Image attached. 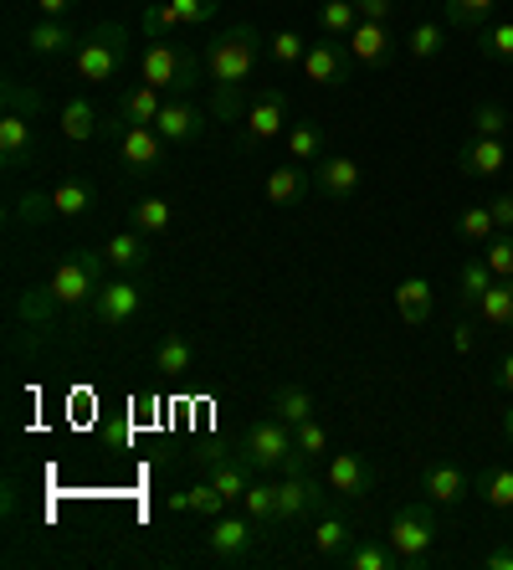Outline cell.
Returning <instances> with one entry per match:
<instances>
[{
	"label": "cell",
	"mask_w": 513,
	"mask_h": 570,
	"mask_svg": "<svg viewBox=\"0 0 513 570\" xmlns=\"http://www.w3.org/2000/svg\"><path fill=\"white\" fill-rule=\"evenodd\" d=\"M263 31L251 27V21H237V27H226L221 37L206 47V82H211V114L221 124H241L247 114V88H251V72L263 62Z\"/></svg>",
	"instance_id": "1"
},
{
	"label": "cell",
	"mask_w": 513,
	"mask_h": 570,
	"mask_svg": "<svg viewBox=\"0 0 513 570\" xmlns=\"http://www.w3.org/2000/svg\"><path fill=\"white\" fill-rule=\"evenodd\" d=\"M237 458L251 468V473H303V468H314L308 458L298 452V438H293V426L283 416H257V422L241 432L237 442Z\"/></svg>",
	"instance_id": "2"
},
{
	"label": "cell",
	"mask_w": 513,
	"mask_h": 570,
	"mask_svg": "<svg viewBox=\"0 0 513 570\" xmlns=\"http://www.w3.org/2000/svg\"><path fill=\"white\" fill-rule=\"evenodd\" d=\"M436 534H442V524H436V504L432 499H411V504H401L391 514V550L401 556V570H432L436 566Z\"/></svg>",
	"instance_id": "3"
},
{
	"label": "cell",
	"mask_w": 513,
	"mask_h": 570,
	"mask_svg": "<svg viewBox=\"0 0 513 570\" xmlns=\"http://www.w3.org/2000/svg\"><path fill=\"white\" fill-rule=\"evenodd\" d=\"M108 278H114V267H108L103 247H78L72 257H62V263L52 267L47 288H52V298L67 314H88V304L98 298V288H103Z\"/></svg>",
	"instance_id": "4"
},
{
	"label": "cell",
	"mask_w": 513,
	"mask_h": 570,
	"mask_svg": "<svg viewBox=\"0 0 513 570\" xmlns=\"http://www.w3.org/2000/svg\"><path fill=\"white\" fill-rule=\"evenodd\" d=\"M124 62H129V27L124 21H98V27H88L78 57H72V78L88 82V88H108Z\"/></svg>",
	"instance_id": "5"
},
{
	"label": "cell",
	"mask_w": 513,
	"mask_h": 570,
	"mask_svg": "<svg viewBox=\"0 0 513 570\" xmlns=\"http://www.w3.org/2000/svg\"><path fill=\"white\" fill-rule=\"evenodd\" d=\"M145 82L165 98H196V88L206 82V57L190 52L185 41H149Z\"/></svg>",
	"instance_id": "6"
},
{
	"label": "cell",
	"mask_w": 513,
	"mask_h": 570,
	"mask_svg": "<svg viewBox=\"0 0 513 570\" xmlns=\"http://www.w3.org/2000/svg\"><path fill=\"white\" fill-rule=\"evenodd\" d=\"M267 540H273V534H267L263 524H251V519L237 509V514L211 519V530H206V556H211L216 566H257Z\"/></svg>",
	"instance_id": "7"
},
{
	"label": "cell",
	"mask_w": 513,
	"mask_h": 570,
	"mask_svg": "<svg viewBox=\"0 0 513 570\" xmlns=\"http://www.w3.org/2000/svg\"><path fill=\"white\" fill-rule=\"evenodd\" d=\"M334 504L329 483L303 468V473H277V524H314Z\"/></svg>",
	"instance_id": "8"
},
{
	"label": "cell",
	"mask_w": 513,
	"mask_h": 570,
	"mask_svg": "<svg viewBox=\"0 0 513 570\" xmlns=\"http://www.w3.org/2000/svg\"><path fill=\"white\" fill-rule=\"evenodd\" d=\"M277 139H288V94L283 88H257L247 114H241V149L257 155Z\"/></svg>",
	"instance_id": "9"
},
{
	"label": "cell",
	"mask_w": 513,
	"mask_h": 570,
	"mask_svg": "<svg viewBox=\"0 0 513 570\" xmlns=\"http://www.w3.org/2000/svg\"><path fill=\"white\" fill-rule=\"evenodd\" d=\"M114 145H119V165L129 175H139V180L170 170V139H165L155 124H124Z\"/></svg>",
	"instance_id": "10"
},
{
	"label": "cell",
	"mask_w": 513,
	"mask_h": 570,
	"mask_svg": "<svg viewBox=\"0 0 513 570\" xmlns=\"http://www.w3.org/2000/svg\"><path fill=\"white\" fill-rule=\"evenodd\" d=\"M139 308H145V283L114 273V278L98 288V298L88 304V324L92 330H124V324L139 318Z\"/></svg>",
	"instance_id": "11"
},
{
	"label": "cell",
	"mask_w": 513,
	"mask_h": 570,
	"mask_svg": "<svg viewBox=\"0 0 513 570\" xmlns=\"http://www.w3.org/2000/svg\"><path fill=\"white\" fill-rule=\"evenodd\" d=\"M355 540H359L355 514H349V504H344V499H334V504L314 519V556L329 560V566H339L344 550H349Z\"/></svg>",
	"instance_id": "12"
},
{
	"label": "cell",
	"mask_w": 513,
	"mask_h": 570,
	"mask_svg": "<svg viewBox=\"0 0 513 570\" xmlns=\"http://www.w3.org/2000/svg\"><path fill=\"white\" fill-rule=\"evenodd\" d=\"M62 314H67V308L52 298V288H47V283H37V288H27V293H16V304H11L16 330H31V345L52 340V330H57V318H62Z\"/></svg>",
	"instance_id": "13"
},
{
	"label": "cell",
	"mask_w": 513,
	"mask_h": 570,
	"mask_svg": "<svg viewBox=\"0 0 513 570\" xmlns=\"http://www.w3.org/2000/svg\"><path fill=\"white\" fill-rule=\"evenodd\" d=\"M155 129L170 139V149H196L206 139V108L196 98H165Z\"/></svg>",
	"instance_id": "14"
},
{
	"label": "cell",
	"mask_w": 513,
	"mask_h": 570,
	"mask_svg": "<svg viewBox=\"0 0 513 570\" xmlns=\"http://www.w3.org/2000/svg\"><path fill=\"white\" fill-rule=\"evenodd\" d=\"M324 483H329L334 499L359 504V499H369V493H375V468H369L359 452H334L329 463H324Z\"/></svg>",
	"instance_id": "15"
},
{
	"label": "cell",
	"mask_w": 513,
	"mask_h": 570,
	"mask_svg": "<svg viewBox=\"0 0 513 570\" xmlns=\"http://www.w3.org/2000/svg\"><path fill=\"white\" fill-rule=\"evenodd\" d=\"M27 47H31V57H41V62H72L82 37L72 31V16H41V21H31Z\"/></svg>",
	"instance_id": "16"
},
{
	"label": "cell",
	"mask_w": 513,
	"mask_h": 570,
	"mask_svg": "<svg viewBox=\"0 0 513 570\" xmlns=\"http://www.w3.org/2000/svg\"><path fill=\"white\" fill-rule=\"evenodd\" d=\"M303 78L318 82V88H344V82L355 78V57L349 47L339 41H308V57H303Z\"/></svg>",
	"instance_id": "17"
},
{
	"label": "cell",
	"mask_w": 513,
	"mask_h": 570,
	"mask_svg": "<svg viewBox=\"0 0 513 570\" xmlns=\"http://www.w3.org/2000/svg\"><path fill=\"white\" fill-rule=\"evenodd\" d=\"M103 257L119 278H145L149 267H155V237L134 232V226L129 232H114V237L103 242Z\"/></svg>",
	"instance_id": "18"
},
{
	"label": "cell",
	"mask_w": 513,
	"mask_h": 570,
	"mask_svg": "<svg viewBox=\"0 0 513 570\" xmlns=\"http://www.w3.org/2000/svg\"><path fill=\"white\" fill-rule=\"evenodd\" d=\"M349 57H355V67H369V72H381V67H391V57H395V27L391 21H359L355 31H349Z\"/></svg>",
	"instance_id": "19"
},
{
	"label": "cell",
	"mask_w": 513,
	"mask_h": 570,
	"mask_svg": "<svg viewBox=\"0 0 513 570\" xmlns=\"http://www.w3.org/2000/svg\"><path fill=\"white\" fill-rule=\"evenodd\" d=\"M359 186H365V170H359L349 155H324L314 165V190L324 200H339V206H344V200L359 196Z\"/></svg>",
	"instance_id": "20"
},
{
	"label": "cell",
	"mask_w": 513,
	"mask_h": 570,
	"mask_svg": "<svg viewBox=\"0 0 513 570\" xmlns=\"http://www.w3.org/2000/svg\"><path fill=\"white\" fill-rule=\"evenodd\" d=\"M422 493L432 499L436 509H457V504H467V499L477 493V483L462 473L457 463H426L422 468Z\"/></svg>",
	"instance_id": "21"
},
{
	"label": "cell",
	"mask_w": 513,
	"mask_h": 570,
	"mask_svg": "<svg viewBox=\"0 0 513 570\" xmlns=\"http://www.w3.org/2000/svg\"><path fill=\"white\" fill-rule=\"evenodd\" d=\"M457 170L467 180H493V175L509 170V145L487 139V134H467V145L457 149Z\"/></svg>",
	"instance_id": "22"
},
{
	"label": "cell",
	"mask_w": 513,
	"mask_h": 570,
	"mask_svg": "<svg viewBox=\"0 0 513 570\" xmlns=\"http://www.w3.org/2000/svg\"><path fill=\"white\" fill-rule=\"evenodd\" d=\"M200 468H206V478L226 493V504H241V493L257 483V473L241 463L237 452H200Z\"/></svg>",
	"instance_id": "23"
},
{
	"label": "cell",
	"mask_w": 513,
	"mask_h": 570,
	"mask_svg": "<svg viewBox=\"0 0 513 570\" xmlns=\"http://www.w3.org/2000/svg\"><path fill=\"white\" fill-rule=\"evenodd\" d=\"M31 155H37V119L0 114V165H6V170H21Z\"/></svg>",
	"instance_id": "24"
},
{
	"label": "cell",
	"mask_w": 513,
	"mask_h": 570,
	"mask_svg": "<svg viewBox=\"0 0 513 570\" xmlns=\"http://www.w3.org/2000/svg\"><path fill=\"white\" fill-rule=\"evenodd\" d=\"M267 200L273 206H298V200L314 196V170L308 165H298V159H288V165H277L273 175H267Z\"/></svg>",
	"instance_id": "25"
},
{
	"label": "cell",
	"mask_w": 513,
	"mask_h": 570,
	"mask_svg": "<svg viewBox=\"0 0 513 570\" xmlns=\"http://www.w3.org/2000/svg\"><path fill=\"white\" fill-rule=\"evenodd\" d=\"M395 314H401V324H411V330H426L436 314V293L426 278H406L401 288H395Z\"/></svg>",
	"instance_id": "26"
},
{
	"label": "cell",
	"mask_w": 513,
	"mask_h": 570,
	"mask_svg": "<svg viewBox=\"0 0 513 570\" xmlns=\"http://www.w3.org/2000/svg\"><path fill=\"white\" fill-rule=\"evenodd\" d=\"M57 216V200L52 190H21V196L11 200V212H6V222H11V232H37V226H47Z\"/></svg>",
	"instance_id": "27"
},
{
	"label": "cell",
	"mask_w": 513,
	"mask_h": 570,
	"mask_svg": "<svg viewBox=\"0 0 513 570\" xmlns=\"http://www.w3.org/2000/svg\"><path fill=\"white\" fill-rule=\"evenodd\" d=\"M499 11H503V0H442V16H447V27L452 31H483V27H493L499 21Z\"/></svg>",
	"instance_id": "28"
},
{
	"label": "cell",
	"mask_w": 513,
	"mask_h": 570,
	"mask_svg": "<svg viewBox=\"0 0 513 570\" xmlns=\"http://www.w3.org/2000/svg\"><path fill=\"white\" fill-rule=\"evenodd\" d=\"M155 371L159 375H185V371H196V345L185 340V330H165L159 334V345H155Z\"/></svg>",
	"instance_id": "29"
},
{
	"label": "cell",
	"mask_w": 513,
	"mask_h": 570,
	"mask_svg": "<svg viewBox=\"0 0 513 570\" xmlns=\"http://www.w3.org/2000/svg\"><path fill=\"white\" fill-rule=\"evenodd\" d=\"M62 134L72 139V145H88V139H98L103 134V114H98V104L92 98H67L62 108Z\"/></svg>",
	"instance_id": "30"
},
{
	"label": "cell",
	"mask_w": 513,
	"mask_h": 570,
	"mask_svg": "<svg viewBox=\"0 0 513 570\" xmlns=\"http://www.w3.org/2000/svg\"><path fill=\"white\" fill-rule=\"evenodd\" d=\"M487 288H493V267L483 263V253L462 257V267H457V304L467 308V314H477V304H483Z\"/></svg>",
	"instance_id": "31"
},
{
	"label": "cell",
	"mask_w": 513,
	"mask_h": 570,
	"mask_svg": "<svg viewBox=\"0 0 513 570\" xmlns=\"http://www.w3.org/2000/svg\"><path fill=\"white\" fill-rule=\"evenodd\" d=\"M170 509H175V514H200V519H221V514H226V509H231V504H226V493L216 489L211 478H206V483H196V489L175 493V499H170Z\"/></svg>",
	"instance_id": "32"
},
{
	"label": "cell",
	"mask_w": 513,
	"mask_h": 570,
	"mask_svg": "<svg viewBox=\"0 0 513 570\" xmlns=\"http://www.w3.org/2000/svg\"><path fill=\"white\" fill-rule=\"evenodd\" d=\"M339 566L344 570H401V556L391 550V540H365V534H359V540L344 550Z\"/></svg>",
	"instance_id": "33"
},
{
	"label": "cell",
	"mask_w": 513,
	"mask_h": 570,
	"mask_svg": "<svg viewBox=\"0 0 513 570\" xmlns=\"http://www.w3.org/2000/svg\"><path fill=\"white\" fill-rule=\"evenodd\" d=\"M477 318H483L487 330L513 334V278H493V288H487L483 304H477Z\"/></svg>",
	"instance_id": "34"
},
{
	"label": "cell",
	"mask_w": 513,
	"mask_h": 570,
	"mask_svg": "<svg viewBox=\"0 0 513 570\" xmlns=\"http://www.w3.org/2000/svg\"><path fill=\"white\" fill-rule=\"evenodd\" d=\"M52 200H57V216H88L92 206H98V190H92V180H82V175H67V180H57L52 186Z\"/></svg>",
	"instance_id": "35"
},
{
	"label": "cell",
	"mask_w": 513,
	"mask_h": 570,
	"mask_svg": "<svg viewBox=\"0 0 513 570\" xmlns=\"http://www.w3.org/2000/svg\"><path fill=\"white\" fill-rule=\"evenodd\" d=\"M159 108H165V94L159 88H149V82H139V88H129V94L119 98V124H155Z\"/></svg>",
	"instance_id": "36"
},
{
	"label": "cell",
	"mask_w": 513,
	"mask_h": 570,
	"mask_svg": "<svg viewBox=\"0 0 513 570\" xmlns=\"http://www.w3.org/2000/svg\"><path fill=\"white\" fill-rule=\"evenodd\" d=\"M273 412L283 416L288 426H298V422H308V416H318V401H314V391L308 385H277L273 391Z\"/></svg>",
	"instance_id": "37"
},
{
	"label": "cell",
	"mask_w": 513,
	"mask_h": 570,
	"mask_svg": "<svg viewBox=\"0 0 513 570\" xmlns=\"http://www.w3.org/2000/svg\"><path fill=\"white\" fill-rule=\"evenodd\" d=\"M241 514L251 519V524H263L267 534L277 530V483H251L247 493H241Z\"/></svg>",
	"instance_id": "38"
},
{
	"label": "cell",
	"mask_w": 513,
	"mask_h": 570,
	"mask_svg": "<svg viewBox=\"0 0 513 570\" xmlns=\"http://www.w3.org/2000/svg\"><path fill=\"white\" fill-rule=\"evenodd\" d=\"M139 31H145L149 41H175L180 37V16H175L170 0H145V16H139Z\"/></svg>",
	"instance_id": "39"
},
{
	"label": "cell",
	"mask_w": 513,
	"mask_h": 570,
	"mask_svg": "<svg viewBox=\"0 0 513 570\" xmlns=\"http://www.w3.org/2000/svg\"><path fill=\"white\" fill-rule=\"evenodd\" d=\"M129 226H134V232H145V237H165V232H170V200H159V196L134 200V206H129Z\"/></svg>",
	"instance_id": "40"
},
{
	"label": "cell",
	"mask_w": 513,
	"mask_h": 570,
	"mask_svg": "<svg viewBox=\"0 0 513 570\" xmlns=\"http://www.w3.org/2000/svg\"><path fill=\"white\" fill-rule=\"evenodd\" d=\"M359 27V11H355V0H324L318 6V31L334 41H349V31Z\"/></svg>",
	"instance_id": "41"
},
{
	"label": "cell",
	"mask_w": 513,
	"mask_h": 570,
	"mask_svg": "<svg viewBox=\"0 0 513 570\" xmlns=\"http://www.w3.org/2000/svg\"><path fill=\"white\" fill-rule=\"evenodd\" d=\"M283 145H288V159H298V165H318V159H324V129H318V124H293Z\"/></svg>",
	"instance_id": "42"
},
{
	"label": "cell",
	"mask_w": 513,
	"mask_h": 570,
	"mask_svg": "<svg viewBox=\"0 0 513 570\" xmlns=\"http://www.w3.org/2000/svg\"><path fill=\"white\" fill-rule=\"evenodd\" d=\"M477 483V493H483V504H493V509H513V468H483V473L473 478Z\"/></svg>",
	"instance_id": "43"
},
{
	"label": "cell",
	"mask_w": 513,
	"mask_h": 570,
	"mask_svg": "<svg viewBox=\"0 0 513 570\" xmlns=\"http://www.w3.org/2000/svg\"><path fill=\"white\" fill-rule=\"evenodd\" d=\"M477 52L487 62H509L513 67V21H493V27L477 31Z\"/></svg>",
	"instance_id": "44"
},
{
	"label": "cell",
	"mask_w": 513,
	"mask_h": 570,
	"mask_svg": "<svg viewBox=\"0 0 513 570\" xmlns=\"http://www.w3.org/2000/svg\"><path fill=\"white\" fill-rule=\"evenodd\" d=\"M406 52L416 57V62H436V57H442V21H416L406 37Z\"/></svg>",
	"instance_id": "45"
},
{
	"label": "cell",
	"mask_w": 513,
	"mask_h": 570,
	"mask_svg": "<svg viewBox=\"0 0 513 570\" xmlns=\"http://www.w3.org/2000/svg\"><path fill=\"white\" fill-rule=\"evenodd\" d=\"M267 57H273L277 67H303L308 37H303V31H277V37H267Z\"/></svg>",
	"instance_id": "46"
},
{
	"label": "cell",
	"mask_w": 513,
	"mask_h": 570,
	"mask_svg": "<svg viewBox=\"0 0 513 570\" xmlns=\"http://www.w3.org/2000/svg\"><path fill=\"white\" fill-rule=\"evenodd\" d=\"M0 94H6V114H21V119H41V108H47L37 88H27V82H16V78H6Z\"/></svg>",
	"instance_id": "47"
},
{
	"label": "cell",
	"mask_w": 513,
	"mask_h": 570,
	"mask_svg": "<svg viewBox=\"0 0 513 570\" xmlns=\"http://www.w3.org/2000/svg\"><path fill=\"white\" fill-rule=\"evenodd\" d=\"M483 263L493 267V278H513V232H493L483 242Z\"/></svg>",
	"instance_id": "48"
},
{
	"label": "cell",
	"mask_w": 513,
	"mask_h": 570,
	"mask_svg": "<svg viewBox=\"0 0 513 570\" xmlns=\"http://www.w3.org/2000/svg\"><path fill=\"white\" fill-rule=\"evenodd\" d=\"M293 438H298V452H303V458L318 468V458L329 452V432H324V422H318V416H308V422L293 426Z\"/></svg>",
	"instance_id": "49"
},
{
	"label": "cell",
	"mask_w": 513,
	"mask_h": 570,
	"mask_svg": "<svg viewBox=\"0 0 513 570\" xmlns=\"http://www.w3.org/2000/svg\"><path fill=\"white\" fill-rule=\"evenodd\" d=\"M457 232L467 242H477V247H483V242L499 232V222H493V206H467V212L457 216Z\"/></svg>",
	"instance_id": "50"
},
{
	"label": "cell",
	"mask_w": 513,
	"mask_h": 570,
	"mask_svg": "<svg viewBox=\"0 0 513 570\" xmlns=\"http://www.w3.org/2000/svg\"><path fill=\"white\" fill-rule=\"evenodd\" d=\"M473 134L503 139V134H509V108H503V104H477L473 108Z\"/></svg>",
	"instance_id": "51"
},
{
	"label": "cell",
	"mask_w": 513,
	"mask_h": 570,
	"mask_svg": "<svg viewBox=\"0 0 513 570\" xmlns=\"http://www.w3.org/2000/svg\"><path fill=\"white\" fill-rule=\"evenodd\" d=\"M170 6H175V16H180L185 31L200 27V21H211V16L221 11V0H170Z\"/></svg>",
	"instance_id": "52"
},
{
	"label": "cell",
	"mask_w": 513,
	"mask_h": 570,
	"mask_svg": "<svg viewBox=\"0 0 513 570\" xmlns=\"http://www.w3.org/2000/svg\"><path fill=\"white\" fill-rule=\"evenodd\" d=\"M452 350H457V355H473L477 350V324L473 318H457V324H452Z\"/></svg>",
	"instance_id": "53"
},
{
	"label": "cell",
	"mask_w": 513,
	"mask_h": 570,
	"mask_svg": "<svg viewBox=\"0 0 513 570\" xmlns=\"http://www.w3.org/2000/svg\"><path fill=\"white\" fill-rule=\"evenodd\" d=\"M359 21H395V0H355Z\"/></svg>",
	"instance_id": "54"
},
{
	"label": "cell",
	"mask_w": 513,
	"mask_h": 570,
	"mask_svg": "<svg viewBox=\"0 0 513 570\" xmlns=\"http://www.w3.org/2000/svg\"><path fill=\"white\" fill-rule=\"evenodd\" d=\"M483 570H513V544L509 540L487 544V550H483Z\"/></svg>",
	"instance_id": "55"
},
{
	"label": "cell",
	"mask_w": 513,
	"mask_h": 570,
	"mask_svg": "<svg viewBox=\"0 0 513 570\" xmlns=\"http://www.w3.org/2000/svg\"><path fill=\"white\" fill-rule=\"evenodd\" d=\"M493 206V222H499V232H513V190H503L499 200H487Z\"/></svg>",
	"instance_id": "56"
},
{
	"label": "cell",
	"mask_w": 513,
	"mask_h": 570,
	"mask_svg": "<svg viewBox=\"0 0 513 570\" xmlns=\"http://www.w3.org/2000/svg\"><path fill=\"white\" fill-rule=\"evenodd\" d=\"M37 6V16H72L78 11V0H31Z\"/></svg>",
	"instance_id": "57"
},
{
	"label": "cell",
	"mask_w": 513,
	"mask_h": 570,
	"mask_svg": "<svg viewBox=\"0 0 513 570\" xmlns=\"http://www.w3.org/2000/svg\"><path fill=\"white\" fill-rule=\"evenodd\" d=\"M493 385H499V391H509V396H513V350L499 360V371H493Z\"/></svg>",
	"instance_id": "58"
},
{
	"label": "cell",
	"mask_w": 513,
	"mask_h": 570,
	"mask_svg": "<svg viewBox=\"0 0 513 570\" xmlns=\"http://www.w3.org/2000/svg\"><path fill=\"white\" fill-rule=\"evenodd\" d=\"M503 438L513 442V406H509V412H503Z\"/></svg>",
	"instance_id": "59"
}]
</instances>
